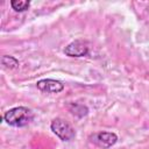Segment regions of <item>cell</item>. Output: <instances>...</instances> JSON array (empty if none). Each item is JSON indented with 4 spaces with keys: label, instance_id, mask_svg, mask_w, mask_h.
<instances>
[{
    "label": "cell",
    "instance_id": "obj_1",
    "mask_svg": "<svg viewBox=\"0 0 149 149\" xmlns=\"http://www.w3.org/2000/svg\"><path fill=\"white\" fill-rule=\"evenodd\" d=\"M3 119L9 126L24 127L33 121L34 113L31 112V109H29L27 107L19 106V107H14V108L8 109L5 113Z\"/></svg>",
    "mask_w": 149,
    "mask_h": 149
},
{
    "label": "cell",
    "instance_id": "obj_7",
    "mask_svg": "<svg viewBox=\"0 0 149 149\" xmlns=\"http://www.w3.org/2000/svg\"><path fill=\"white\" fill-rule=\"evenodd\" d=\"M1 63L3 66L9 68V69H16L19 66V61L14 58L13 56H2Z\"/></svg>",
    "mask_w": 149,
    "mask_h": 149
},
{
    "label": "cell",
    "instance_id": "obj_4",
    "mask_svg": "<svg viewBox=\"0 0 149 149\" xmlns=\"http://www.w3.org/2000/svg\"><path fill=\"white\" fill-rule=\"evenodd\" d=\"M37 88L47 93H59L64 88V84L55 79H41L36 84Z\"/></svg>",
    "mask_w": 149,
    "mask_h": 149
},
{
    "label": "cell",
    "instance_id": "obj_3",
    "mask_svg": "<svg viewBox=\"0 0 149 149\" xmlns=\"http://www.w3.org/2000/svg\"><path fill=\"white\" fill-rule=\"evenodd\" d=\"M91 141L97 144L98 147L106 149L109 148L112 146H114L118 141V136L114 133H108V132H100V133H95L91 136Z\"/></svg>",
    "mask_w": 149,
    "mask_h": 149
},
{
    "label": "cell",
    "instance_id": "obj_6",
    "mask_svg": "<svg viewBox=\"0 0 149 149\" xmlns=\"http://www.w3.org/2000/svg\"><path fill=\"white\" fill-rule=\"evenodd\" d=\"M10 5L15 12H24L29 8L30 2L28 0H13L10 2Z\"/></svg>",
    "mask_w": 149,
    "mask_h": 149
},
{
    "label": "cell",
    "instance_id": "obj_2",
    "mask_svg": "<svg viewBox=\"0 0 149 149\" xmlns=\"http://www.w3.org/2000/svg\"><path fill=\"white\" fill-rule=\"evenodd\" d=\"M50 128L63 141H71L76 136V132L72 128V126L69 122H66L65 120L61 119V118L54 119L51 121Z\"/></svg>",
    "mask_w": 149,
    "mask_h": 149
},
{
    "label": "cell",
    "instance_id": "obj_5",
    "mask_svg": "<svg viewBox=\"0 0 149 149\" xmlns=\"http://www.w3.org/2000/svg\"><path fill=\"white\" fill-rule=\"evenodd\" d=\"M64 52L66 56H70V57H83L87 55L88 47L81 41H74L68 44V47H65Z\"/></svg>",
    "mask_w": 149,
    "mask_h": 149
}]
</instances>
